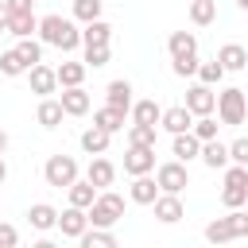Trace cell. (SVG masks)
Segmentation results:
<instances>
[{
	"instance_id": "cell-1",
	"label": "cell",
	"mask_w": 248,
	"mask_h": 248,
	"mask_svg": "<svg viewBox=\"0 0 248 248\" xmlns=\"http://www.w3.org/2000/svg\"><path fill=\"white\" fill-rule=\"evenodd\" d=\"M39 43L58 46V50H78V46H81V31H78V23H74V19L58 16V12H50V16H43V19H39Z\"/></svg>"
},
{
	"instance_id": "cell-2",
	"label": "cell",
	"mask_w": 248,
	"mask_h": 248,
	"mask_svg": "<svg viewBox=\"0 0 248 248\" xmlns=\"http://www.w3.org/2000/svg\"><path fill=\"white\" fill-rule=\"evenodd\" d=\"M120 217H124V198L112 194V190H101V194L93 198V205L85 209L89 229H108V232H112V225H116Z\"/></svg>"
},
{
	"instance_id": "cell-3",
	"label": "cell",
	"mask_w": 248,
	"mask_h": 248,
	"mask_svg": "<svg viewBox=\"0 0 248 248\" xmlns=\"http://www.w3.org/2000/svg\"><path fill=\"white\" fill-rule=\"evenodd\" d=\"M213 112L221 116V124H229V128H240V124H244V112H248L244 89H240V85H229V89H221V93H217V101H213Z\"/></svg>"
},
{
	"instance_id": "cell-4",
	"label": "cell",
	"mask_w": 248,
	"mask_h": 248,
	"mask_svg": "<svg viewBox=\"0 0 248 248\" xmlns=\"http://www.w3.org/2000/svg\"><path fill=\"white\" fill-rule=\"evenodd\" d=\"M43 178H46V186H58V190H66V186H74L78 182V159L74 155H50L46 163H43Z\"/></svg>"
},
{
	"instance_id": "cell-5",
	"label": "cell",
	"mask_w": 248,
	"mask_h": 248,
	"mask_svg": "<svg viewBox=\"0 0 248 248\" xmlns=\"http://www.w3.org/2000/svg\"><path fill=\"white\" fill-rule=\"evenodd\" d=\"M155 186H159V194H182L186 186H190V170H186V163H174V159H167V163H159L155 167Z\"/></svg>"
},
{
	"instance_id": "cell-6",
	"label": "cell",
	"mask_w": 248,
	"mask_h": 248,
	"mask_svg": "<svg viewBox=\"0 0 248 248\" xmlns=\"http://www.w3.org/2000/svg\"><path fill=\"white\" fill-rule=\"evenodd\" d=\"M213 101H217V93L209 89V85H190L186 89V101H182V108L198 120V116H213Z\"/></svg>"
},
{
	"instance_id": "cell-7",
	"label": "cell",
	"mask_w": 248,
	"mask_h": 248,
	"mask_svg": "<svg viewBox=\"0 0 248 248\" xmlns=\"http://www.w3.org/2000/svg\"><path fill=\"white\" fill-rule=\"evenodd\" d=\"M155 170V147H128L124 151V174L140 178V174H151Z\"/></svg>"
},
{
	"instance_id": "cell-8",
	"label": "cell",
	"mask_w": 248,
	"mask_h": 248,
	"mask_svg": "<svg viewBox=\"0 0 248 248\" xmlns=\"http://www.w3.org/2000/svg\"><path fill=\"white\" fill-rule=\"evenodd\" d=\"M112 178H116V167H112L105 155H93V159H89V170H85V182L101 194V190H108V186H112Z\"/></svg>"
},
{
	"instance_id": "cell-9",
	"label": "cell",
	"mask_w": 248,
	"mask_h": 248,
	"mask_svg": "<svg viewBox=\"0 0 248 248\" xmlns=\"http://www.w3.org/2000/svg\"><path fill=\"white\" fill-rule=\"evenodd\" d=\"M225 74H240L244 66H248V50L240 46V43H225L221 50H217V58H213Z\"/></svg>"
},
{
	"instance_id": "cell-10",
	"label": "cell",
	"mask_w": 248,
	"mask_h": 248,
	"mask_svg": "<svg viewBox=\"0 0 248 248\" xmlns=\"http://www.w3.org/2000/svg\"><path fill=\"white\" fill-rule=\"evenodd\" d=\"M105 105L128 116V108H132V81H128V78H116V81H108V89H105Z\"/></svg>"
},
{
	"instance_id": "cell-11",
	"label": "cell",
	"mask_w": 248,
	"mask_h": 248,
	"mask_svg": "<svg viewBox=\"0 0 248 248\" xmlns=\"http://www.w3.org/2000/svg\"><path fill=\"white\" fill-rule=\"evenodd\" d=\"M151 205H155V221H163V225H178V221L186 217L182 198H174V194H159Z\"/></svg>"
},
{
	"instance_id": "cell-12",
	"label": "cell",
	"mask_w": 248,
	"mask_h": 248,
	"mask_svg": "<svg viewBox=\"0 0 248 248\" xmlns=\"http://www.w3.org/2000/svg\"><path fill=\"white\" fill-rule=\"evenodd\" d=\"M54 229L62 232V236H81L85 229H89V221H85V209H74V205H66L62 213H58V221H54Z\"/></svg>"
},
{
	"instance_id": "cell-13",
	"label": "cell",
	"mask_w": 248,
	"mask_h": 248,
	"mask_svg": "<svg viewBox=\"0 0 248 248\" xmlns=\"http://www.w3.org/2000/svg\"><path fill=\"white\" fill-rule=\"evenodd\" d=\"M27 81H31V93H39V97H50V93L58 89V81H54V66H46V62L31 66V70H27Z\"/></svg>"
},
{
	"instance_id": "cell-14",
	"label": "cell",
	"mask_w": 248,
	"mask_h": 248,
	"mask_svg": "<svg viewBox=\"0 0 248 248\" xmlns=\"http://www.w3.org/2000/svg\"><path fill=\"white\" fill-rule=\"evenodd\" d=\"M167 50H170V62H174V58H194V54H198V35H194V31H170Z\"/></svg>"
},
{
	"instance_id": "cell-15",
	"label": "cell",
	"mask_w": 248,
	"mask_h": 248,
	"mask_svg": "<svg viewBox=\"0 0 248 248\" xmlns=\"http://www.w3.org/2000/svg\"><path fill=\"white\" fill-rule=\"evenodd\" d=\"M190 124H194V116H190L182 105H174V108H163V116H159V128H163V132H170V136H182V132H190Z\"/></svg>"
},
{
	"instance_id": "cell-16",
	"label": "cell",
	"mask_w": 248,
	"mask_h": 248,
	"mask_svg": "<svg viewBox=\"0 0 248 248\" xmlns=\"http://www.w3.org/2000/svg\"><path fill=\"white\" fill-rule=\"evenodd\" d=\"M58 105H62V116H85V112H89V93H85L81 85H78V89H62Z\"/></svg>"
},
{
	"instance_id": "cell-17",
	"label": "cell",
	"mask_w": 248,
	"mask_h": 248,
	"mask_svg": "<svg viewBox=\"0 0 248 248\" xmlns=\"http://www.w3.org/2000/svg\"><path fill=\"white\" fill-rule=\"evenodd\" d=\"M4 31H8V35H16V39H35V31H39V16H35V12H23V16H8Z\"/></svg>"
},
{
	"instance_id": "cell-18",
	"label": "cell",
	"mask_w": 248,
	"mask_h": 248,
	"mask_svg": "<svg viewBox=\"0 0 248 248\" xmlns=\"http://www.w3.org/2000/svg\"><path fill=\"white\" fill-rule=\"evenodd\" d=\"M132 124H143V128H159V116H163V108L147 97V101H132Z\"/></svg>"
},
{
	"instance_id": "cell-19",
	"label": "cell",
	"mask_w": 248,
	"mask_h": 248,
	"mask_svg": "<svg viewBox=\"0 0 248 248\" xmlns=\"http://www.w3.org/2000/svg\"><path fill=\"white\" fill-rule=\"evenodd\" d=\"M128 198H132L136 205H151V202L159 198V186H155V178H151V174H140V178H132V186H128Z\"/></svg>"
},
{
	"instance_id": "cell-20",
	"label": "cell",
	"mask_w": 248,
	"mask_h": 248,
	"mask_svg": "<svg viewBox=\"0 0 248 248\" xmlns=\"http://www.w3.org/2000/svg\"><path fill=\"white\" fill-rule=\"evenodd\" d=\"M108 39H112V23L105 19H93L81 27V46H108Z\"/></svg>"
},
{
	"instance_id": "cell-21",
	"label": "cell",
	"mask_w": 248,
	"mask_h": 248,
	"mask_svg": "<svg viewBox=\"0 0 248 248\" xmlns=\"http://www.w3.org/2000/svg\"><path fill=\"white\" fill-rule=\"evenodd\" d=\"M198 159H202L209 170H225V167H229V151H225V143H221V140H209V143H202Z\"/></svg>"
},
{
	"instance_id": "cell-22",
	"label": "cell",
	"mask_w": 248,
	"mask_h": 248,
	"mask_svg": "<svg viewBox=\"0 0 248 248\" xmlns=\"http://www.w3.org/2000/svg\"><path fill=\"white\" fill-rule=\"evenodd\" d=\"M54 81L62 89H78L85 81V66L81 62H62V66H54Z\"/></svg>"
},
{
	"instance_id": "cell-23",
	"label": "cell",
	"mask_w": 248,
	"mask_h": 248,
	"mask_svg": "<svg viewBox=\"0 0 248 248\" xmlns=\"http://www.w3.org/2000/svg\"><path fill=\"white\" fill-rule=\"evenodd\" d=\"M93 128H101L105 136H116V132H124V112H116V108H97L93 112Z\"/></svg>"
},
{
	"instance_id": "cell-24",
	"label": "cell",
	"mask_w": 248,
	"mask_h": 248,
	"mask_svg": "<svg viewBox=\"0 0 248 248\" xmlns=\"http://www.w3.org/2000/svg\"><path fill=\"white\" fill-rule=\"evenodd\" d=\"M27 221H31V229L46 232V229H54V221H58V209H54V205H46V202H35V205L27 209Z\"/></svg>"
},
{
	"instance_id": "cell-25",
	"label": "cell",
	"mask_w": 248,
	"mask_h": 248,
	"mask_svg": "<svg viewBox=\"0 0 248 248\" xmlns=\"http://www.w3.org/2000/svg\"><path fill=\"white\" fill-rule=\"evenodd\" d=\"M198 151H202V143H198L190 132L174 136V143H170V155H174V163H190V159H198Z\"/></svg>"
},
{
	"instance_id": "cell-26",
	"label": "cell",
	"mask_w": 248,
	"mask_h": 248,
	"mask_svg": "<svg viewBox=\"0 0 248 248\" xmlns=\"http://www.w3.org/2000/svg\"><path fill=\"white\" fill-rule=\"evenodd\" d=\"M35 120H39L43 128H58V124H62V105H58L54 97H43L39 108H35Z\"/></svg>"
},
{
	"instance_id": "cell-27",
	"label": "cell",
	"mask_w": 248,
	"mask_h": 248,
	"mask_svg": "<svg viewBox=\"0 0 248 248\" xmlns=\"http://www.w3.org/2000/svg\"><path fill=\"white\" fill-rule=\"evenodd\" d=\"M205 240H209V244H229V240H236L232 221H229V217H213V221L205 225Z\"/></svg>"
},
{
	"instance_id": "cell-28",
	"label": "cell",
	"mask_w": 248,
	"mask_h": 248,
	"mask_svg": "<svg viewBox=\"0 0 248 248\" xmlns=\"http://www.w3.org/2000/svg\"><path fill=\"white\" fill-rule=\"evenodd\" d=\"M12 50H16V54H19V62H23V66H27V70H31V66H39V62H43V43H39V39H19V43H16V46H12Z\"/></svg>"
},
{
	"instance_id": "cell-29",
	"label": "cell",
	"mask_w": 248,
	"mask_h": 248,
	"mask_svg": "<svg viewBox=\"0 0 248 248\" xmlns=\"http://www.w3.org/2000/svg\"><path fill=\"white\" fill-rule=\"evenodd\" d=\"M108 140H112V136H105L101 128H85V132H81V151H85V155H105V151H108Z\"/></svg>"
},
{
	"instance_id": "cell-30",
	"label": "cell",
	"mask_w": 248,
	"mask_h": 248,
	"mask_svg": "<svg viewBox=\"0 0 248 248\" xmlns=\"http://www.w3.org/2000/svg\"><path fill=\"white\" fill-rule=\"evenodd\" d=\"M78 240H81L78 248H120V244H116V236H112L108 229H85Z\"/></svg>"
},
{
	"instance_id": "cell-31",
	"label": "cell",
	"mask_w": 248,
	"mask_h": 248,
	"mask_svg": "<svg viewBox=\"0 0 248 248\" xmlns=\"http://www.w3.org/2000/svg\"><path fill=\"white\" fill-rule=\"evenodd\" d=\"M190 19L198 27H209L217 19V0H190Z\"/></svg>"
},
{
	"instance_id": "cell-32",
	"label": "cell",
	"mask_w": 248,
	"mask_h": 248,
	"mask_svg": "<svg viewBox=\"0 0 248 248\" xmlns=\"http://www.w3.org/2000/svg\"><path fill=\"white\" fill-rule=\"evenodd\" d=\"M217 128H221V124H217L213 116H198V120L190 124V136H194L198 143H209V140H217Z\"/></svg>"
},
{
	"instance_id": "cell-33",
	"label": "cell",
	"mask_w": 248,
	"mask_h": 248,
	"mask_svg": "<svg viewBox=\"0 0 248 248\" xmlns=\"http://www.w3.org/2000/svg\"><path fill=\"white\" fill-rule=\"evenodd\" d=\"M66 190H70V205H74V209H89L93 198H97V190H93L89 182H74V186H66Z\"/></svg>"
},
{
	"instance_id": "cell-34",
	"label": "cell",
	"mask_w": 248,
	"mask_h": 248,
	"mask_svg": "<svg viewBox=\"0 0 248 248\" xmlns=\"http://www.w3.org/2000/svg\"><path fill=\"white\" fill-rule=\"evenodd\" d=\"M101 8H105V0H74V19L93 23V19H101Z\"/></svg>"
},
{
	"instance_id": "cell-35",
	"label": "cell",
	"mask_w": 248,
	"mask_h": 248,
	"mask_svg": "<svg viewBox=\"0 0 248 248\" xmlns=\"http://www.w3.org/2000/svg\"><path fill=\"white\" fill-rule=\"evenodd\" d=\"M128 147H155V128L132 124V128H128Z\"/></svg>"
},
{
	"instance_id": "cell-36",
	"label": "cell",
	"mask_w": 248,
	"mask_h": 248,
	"mask_svg": "<svg viewBox=\"0 0 248 248\" xmlns=\"http://www.w3.org/2000/svg\"><path fill=\"white\" fill-rule=\"evenodd\" d=\"M108 58H112V50L108 46H85V70H101V66H108Z\"/></svg>"
},
{
	"instance_id": "cell-37",
	"label": "cell",
	"mask_w": 248,
	"mask_h": 248,
	"mask_svg": "<svg viewBox=\"0 0 248 248\" xmlns=\"http://www.w3.org/2000/svg\"><path fill=\"white\" fill-rule=\"evenodd\" d=\"M0 74H4V78H19V74H27V66L19 62L16 50H4V54H0Z\"/></svg>"
},
{
	"instance_id": "cell-38",
	"label": "cell",
	"mask_w": 248,
	"mask_h": 248,
	"mask_svg": "<svg viewBox=\"0 0 248 248\" xmlns=\"http://www.w3.org/2000/svg\"><path fill=\"white\" fill-rule=\"evenodd\" d=\"M198 78H202L198 85H209V89H213V85H221V78H225V70H221L217 62H198Z\"/></svg>"
},
{
	"instance_id": "cell-39",
	"label": "cell",
	"mask_w": 248,
	"mask_h": 248,
	"mask_svg": "<svg viewBox=\"0 0 248 248\" xmlns=\"http://www.w3.org/2000/svg\"><path fill=\"white\" fill-rule=\"evenodd\" d=\"M221 202H225L229 209H244V202H248V186H225V190H221Z\"/></svg>"
},
{
	"instance_id": "cell-40",
	"label": "cell",
	"mask_w": 248,
	"mask_h": 248,
	"mask_svg": "<svg viewBox=\"0 0 248 248\" xmlns=\"http://www.w3.org/2000/svg\"><path fill=\"white\" fill-rule=\"evenodd\" d=\"M225 151H229L232 167H248V140H232V143H225Z\"/></svg>"
},
{
	"instance_id": "cell-41",
	"label": "cell",
	"mask_w": 248,
	"mask_h": 248,
	"mask_svg": "<svg viewBox=\"0 0 248 248\" xmlns=\"http://www.w3.org/2000/svg\"><path fill=\"white\" fill-rule=\"evenodd\" d=\"M170 70H174L178 78H194V74H198V54H194V58H174Z\"/></svg>"
},
{
	"instance_id": "cell-42",
	"label": "cell",
	"mask_w": 248,
	"mask_h": 248,
	"mask_svg": "<svg viewBox=\"0 0 248 248\" xmlns=\"http://www.w3.org/2000/svg\"><path fill=\"white\" fill-rule=\"evenodd\" d=\"M225 186H248V167H225Z\"/></svg>"
},
{
	"instance_id": "cell-43",
	"label": "cell",
	"mask_w": 248,
	"mask_h": 248,
	"mask_svg": "<svg viewBox=\"0 0 248 248\" xmlns=\"http://www.w3.org/2000/svg\"><path fill=\"white\" fill-rule=\"evenodd\" d=\"M229 221H232L236 240H244V236H248V213H244V209H229Z\"/></svg>"
},
{
	"instance_id": "cell-44",
	"label": "cell",
	"mask_w": 248,
	"mask_h": 248,
	"mask_svg": "<svg viewBox=\"0 0 248 248\" xmlns=\"http://www.w3.org/2000/svg\"><path fill=\"white\" fill-rule=\"evenodd\" d=\"M4 12H8V16H23V12H35V0H4Z\"/></svg>"
},
{
	"instance_id": "cell-45",
	"label": "cell",
	"mask_w": 248,
	"mask_h": 248,
	"mask_svg": "<svg viewBox=\"0 0 248 248\" xmlns=\"http://www.w3.org/2000/svg\"><path fill=\"white\" fill-rule=\"evenodd\" d=\"M16 240H19V232H16V225H8V221H0V248H16Z\"/></svg>"
},
{
	"instance_id": "cell-46",
	"label": "cell",
	"mask_w": 248,
	"mask_h": 248,
	"mask_svg": "<svg viewBox=\"0 0 248 248\" xmlns=\"http://www.w3.org/2000/svg\"><path fill=\"white\" fill-rule=\"evenodd\" d=\"M31 248H58V244H54V240H46V236H43V240H35V244H31Z\"/></svg>"
},
{
	"instance_id": "cell-47",
	"label": "cell",
	"mask_w": 248,
	"mask_h": 248,
	"mask_svg": "<svg viewBox=\"0 0 248 248\" xmlns=\"http://www.w3.org/2000/svg\"><path fill=\"white\" fill-rule=\"evenodd\" d=\"M4 151H8V132L0 128V155H4Z\"/></svg>"
},
{
	"instance_id": "cell-48",
	"label": "cell",
	"mask_w": 248,
	"mask_h": 248,
	"mask_svg": "<svg viewBox=\"0 0 248 248\" xmlns=\"http://www.w3.org/2000/svg\"><path fill=\"white\" fill-rule=\"evenodd\" d=\"M4 178H8V163H4V155H0V186H4Z\"/></svg>"
},
{
	"instance_id": "cell-49",
	"label": "cell",
	"mask_w": 248,
	"mask_h": 248,
	"mask_svg": "<svg viewBox=\"0 0 248 248\" xmlns=\"http://www.w3.org/2000/svg\"><path fill=\"white\" fill-rule=\"evenodd\" d=\"M4 23H8V12H4V0H0V31H4Z\"/></svg>"
},
{
	"instance_id": "cell-50",
	"label": "cell",
	"mask_w": 248,
	"mask_h": 248,
	"mask_svg": "<svg viewBox=\"0 0 248 248\" xmlns=\"http://www.w3.org/2000/svg\"><path fill=\"white\" fill-rule=\"evenodd\" d=\"M236 8H240V12H248V0H236Z\"/></svg>"
}]
</instances>
